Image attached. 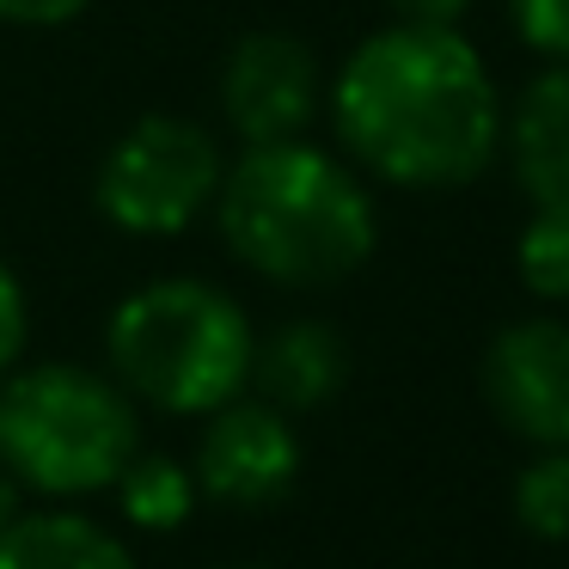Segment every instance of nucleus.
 I'll list each match as a JSON object with an SVG mask.
<instances>
[{"label": "nucleus", "mask_w": 569, "mask_h": 569, "mask_svg": "<svg viewBox=\"0 0 569 569\" xmlns=\"http://www.w3.org/2000/svg\"><path fill=\"white\" fill-rule=\"evenodd\" d=\"M349 166L398 190H459L502 148V92L459 31L386 26L331 80Z\"/></svg>", "instance_id": "obj_1"}, {"label": "nucleus", "mask_w": 569, "mask_h": 569, "mask_svg": "<svg viewBox=\"0 0 569 569\" xmlns=\"http://www.w3.org/2000/svg\"><path fill=\"white\" fill-rule=\"evenodd\" d=\"M214 221L246 270L282 288H331L380 246V214L361 172L307 136L239 153L221 178Z\"/></svg>", "instance_id": "obj_2"}, {"label": "nucleus", "mask_w": 569, "mask_h": 569, "mask_svg": "<svg viewBox=\"0 0 569 569\" xmlns=\"http://www.w3.org/2000/svg\"><path fill=\"white\" fill-rule=\"evenodd\" d=\"M117 386L136 405H153L166 417H209L251 392V331L246 307L197 276H160L136 288L104 325Z\"/></svg>", "instance_id": "obj_3"}, {"label": "nucleus", "mask_w": 569, "mask_h": 569, "mask_svg": "<svg viewBox=\"0 0 569 569\" xmlns=\"http://www.w3.org/2000/svg\"><path fill=\"white\" fill-rule=\"evenodd\" d=\"M141 453V410L111 373L38 361L0 380V471L43 502L104 496Z\"/></svg>", "instance_id": "obj_4"}, {"label": "nucleus", "mask_w": 569, "mask_h": 569, "mask_svg": "<svg viewBox=\"0 0 569 569\" xmlns=\"http://www.w3.org/2000/svg\"><path fill=\"white\" fill-rule=\"evenodd\" d=\"M221 178H227V160L209 129L190 123V117L153 111L104 148L92 197H99L104 221L123 227V233L172 239L214 209Z\"/></svg>", "instance_id": "obj_5"}, {"label": "nucleus", "mask_w": 569, "mask_h": 569, "mask_svg": "<svg viewBox=\"0 0 569 569\" xmlns=\"http://www.w3.org/2000/svg\"><path fill=\"white\" fill-rule=\"evenodd\" d=\"M483 405L515 441L569 447V319L532 312L490 337L483 349Z\"/></svg>", "instance_id": "obj_6"}, {"label": "nucleus", "mask_w": 569, "mask_h": 569, "mask_svg": "<svg viewBox=\"0 0 569 569\" xmlns=\"http://www.w3.org/2000/svg\"><path fill=\"white\" fill-rule=\"evenodd\" d=\"M190 478L202 496L227 508H270L300 483V435L295 417L263 398L239 392L233 405L209 410V429L197 441Z\"/></svg>", "instance_id": "obj_7"}, {"label": "nucleus", "mask_w": 569, "mask_h": 569, "mask_svg": "<svg viewBox=\"0 0 569 569\" xmlns=\"http://www.w3.org/2000/svg\"><path fill=\"white\" fill-rule=\"evenodd\" d=\"M319 56L288 31H251L221 62V111L246 148L307 136V123L319 117Z\"/></svg>", "instance_id": "obj_8"}, {"label": "nucleus", "mask_w": 569, "mask_h": 569, "mask_svg": "<svg viewBox=\"0 0 569 569\" xmlns=\"http://www.w3.org/2000/svg\"><path fill=\"white\" fill-rule=\"evenodd\" d=\"M527 209H563L569 214V68L532 74L502 104V148Z\"/></svg>", "instance_id": "obj_9"}, {"label": "nucleus", "mask_w": 569, "mask_h": 569, "mask_svg": "<svg viewBox=\"0 0 569 569\" xmlns=\"http://www.w3.org/2000/svg\"><path fill=\"white\" fill-rule=\"evenodd\" d=\"M343 380H349V349L325 319H288L270 337H258L251 386H258L263 405L300 417V410L331 405L343 392Z\"/></svg>", "instance_id": "obj_10"}, {"label": "nucleus", "mask_w": 569, "mask_h": 569, "mask_svg": "<svg viewBox=\"0 0 569 569\" xmlns=\"http://www.w3.org/2000/svg\"><path fill=\"white\" fill-rule=\"evenodd\" d=\"M0 569H141L104 520L80 508H31L0 532Z\"/></svg>", "instance_id": "obj_11"}, {"label": "nucleus", "mask_w": 569, "mask_h": 569, "mask_svg": "<svg viewBox=\"0 0 569 569\" xmlns=\"http://www.w3.org/2000/svg\"><path fill=\"white\" fill-rule=\"evenodd\" d=\"M111 490H117V508H123L129 527H148V532L184 527L197 496H202L197 478H190V466H178V459H166V453H148V447L129 459Z\"/></svg>", "instance_id": "obj_12"}, {"label": "nucleus", "mask_w": 569, "mask_h": 569, "mask_svg": "<svg viewBox=\"0 0 569 569\" xmlns=\"http://www.w3.org/2000/svg\"><path fill=\"white\" fill-rule=\"evenodd\" d=\"M515 520L545 545H569V447H532L515 471Z\"/></svg>", "instance_id": "obj_13"}, {"label": "nucleus", "mask_w": 569, "mask_h": 569, "mask_svg": "<svg viewBox=\"0 0 569 569\" xmlns=\"http://www.w3.org/2000/svg\"><path fill=\"white\" fill-rule=\"evenodd\" d=\"M515 270L539 300L563 307L569 300V214L563 209H532L515 239Z\"/></svg>", "instance_id": "obj_14"}, {"label": "nucleus", "mask_w": 569, "mask_h": 569, "mask_svg": "<svg viewBox=\"0 0 569 569\" xmlns=\"http://www.w3.org/2000/svg\"><path fill=\"white\" fill-rule=\"evenodd\" d=\"M508 26L545 68H569V0H508Z\"/></svg>", "instance_id": "obj_15"}, {"label": "nucleus", "mask_w": 569, "mask_h": 569, "mask_svg": "<svg viewBox=\"0 0 569 569\" xmlns=\"http://www.w3.org/2000/svg\"><path fill=\"white\" fill-rule=\"evenodd\" d=\"M26 325H31L26 288H19L13 263L0 258V380H7V373L19 368V356H26Z\"/></svg>", "instance_id": "obj_16"}, {"label": "nucleus", "mask_w": 569, "mask_h": 569, "mask_svg": "<svg viewBox=\"0 0 569 569\" xmlns=\"http://www.w3.org/2000/svg\"><path fill=\"white\" fill-rule=\"evenodd\" d=\"M92 0H0V26H68Z\"/></svg>", "instance_id": "obj_17"}, {"label": "nucleus", "mask_w": 569, "mask_h": 569, "mask_svg": "<svg viewBox=\"0 0 569 569\" xmlns=\"http://www.w3.org/2000/svg\"><path fill=\"white\" fill-rule=\"evenodd\" d=\"M392 26H435V31H459V19L471 13V0H386Z\"/></svg>", "instance_id": "obj_18"}, {"label": "nucleus", "mask_w": 569, "mask_h": 569, "mask_svg": "<svg viewBox=\"0 0 569 569\" xmlns=\"http://www.w3.org/2000/svg\"><path fill=\"white\" fill-rule=\"evenodd\" d=\"M19 515H26V490H19V483L7 478V471H0V532L13 527Z\"/></svg>", "instance_id": "obj_19"}, {"label": "nucleus", "mask_w": 569, "mask_h": 569, "mask_svg": "<svg viewBox=\"0 0 569 569\" xmlns=\"http://www.w3.org/2000/svg\"><path fill=\"white\" fill-rule=\"evenodd\" d=\"M227 569H263V563H227Z\"/></svg>", "instance_id": "obj_20"}]
</instances>
